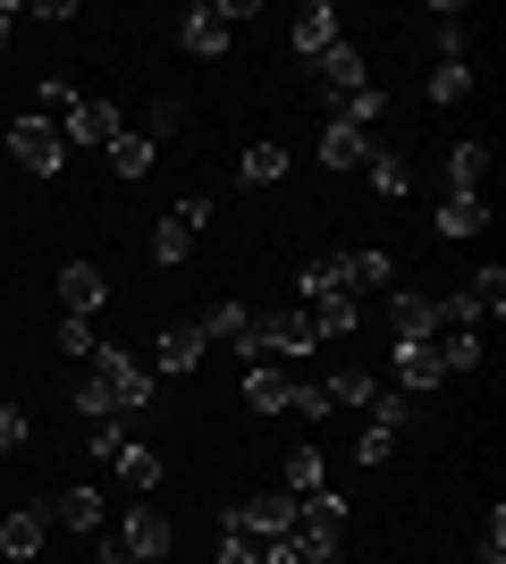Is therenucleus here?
<instances>
[{"mask_svg": "<svg viewBox=\"0 0 506 564\" xmlns=\"http://www.w3.org/2000/svg\"><path fill=\"white\" fill-rule=\"evenodd\" d=\"M363 169H372V194H388V203H406V194H413V161L397 152V143H380Z\"/></svg>", "mask_w": 506, "mask_h": 564, "instance_id": "obj_22", "label": "nucleus"}, {"mask_svg": "<svg viewBox=\"0 0 506 564\" xmlns=\"http://www.w3.org/2000/svg\"><path fill=\"white\" fill-rule=\"evenodd\" d=\"M219 564H262V540H245V531H219Z\"/></svg>", "mask_w": 506, "mask_h": 564, "instance_id": "obj_39", "label": "nucleus"}, {"mask_svg": "<svg viewBox=\"0 0 506 564\" xmlns=\"http://www.w3.org/2000/svg\"><path fill=\"white\" fill-rule=\"evenodd\" d=\"M110 464H119V480H127V489H161V480H169L161 447H144V438H127V447L110 455Z\"/></svg>", "mask_w": 506, "mask_h": 564, "instance_id": "obj_25", "label": "nucleus"}, {"mask_svg": "<svg viewBox=\"0 0 506 564\" xmlns=\"http://www.w3.org/2000/svg\"><path fill=\"white\" fill-rule=\"evenodd\" d=\"M321 489V447H288V497H313Z\"/></svg>", "mask_w": 506, "mask_h": 564, "instance_id": "obj_35", "label": "nucleus"}, {"mask_svg": "<svg viewBox=\"0 0 506 564\" xmlns=\"http://www.w3.org/2000/svg\"><path fill=\"white\" fill-rule=\"evenodd\" d=\"M363 413H372V430H406V422H413V397H406V388H380Z\"/></svg>", "mask_w": 506, "mask_h": 564, "instance_id": "obj_33", "label": "nucleus"}, {"mask_svg": "<svg viewBox=\"0 0 506 564\" xmlns=\"http://www.w3.org/2000/svg\"><path fill=\"white\" fill-rule=\"evenodd\" d=\"M388 362H397V388H406L413 404L448 388V362H439V346H431V337H388Z\"/></svg>", "mask_w": 506, "mask_h": 564, "instance_id": "obj_4", "label": "nucleus"}, {"mask_svg": "<svg viewBox=\"0 0 506 564\" xmlns=\"http://www.w3.org/2000/svg\"><path fill=\"white\" fill-rule=\"evenodd\" d=\"M25 438H34V422H25L18 404H0V455H18V447H25Z\"/></svg>", "mask_w": 506, "mask_h": 564, "instance_id": "obj_38", "label": "nucleus"}, {"mask_svg": "<svg viewBox=\"0 0 506 564\" xmlns=\"http://www.w3.org/2000/svg\"><path fill=\"white\" fill-rule=\"evenodd\" d=\"M372 152H380V135H372V127H346V118H330V127H321V169H363Z\"/></svg>", "mask_w": 506, "mask_h": 564, "instance_id": "obj_13", "label": "nucleus"}, {"mask_svg": "<svg viewBox=\"0 0 506 564\" xmlns=\"http://www.w3.org/2000/svg\"><path fill=\"white\" fill-rule=\"evenodd\" d=\"M18 43V9H0V51Z\"/></svg>", "mask_w": 506, "mask_h": 564, "instance_id": "obj_41", "label": "nucleus"}, {"mask_svg": "<svg viewBox=\"0 0 506 564\" xmlns=\"http://www.w3.org/2000/svg\"><path fill=\"white\" fill-rule=\"evenodd\" d=\"M237 177L245 186H279V177H288V143H245V161H237Z\"/></svg>", "mask_w": 506, "mask_h": 564, "instance_id": "obj_27", "label": "nucleus"}, {"mask_svg": "<svg viewBox=\"0 0 506 564\" xmlns=\"http://www.w3.org/2000/svg\"><path fill=\"white\" fill-rule=\"evenodd\" d=\"M43 540H51V514H43V506L0 514V556H9V564H34V556H43Z\"/></svg>", "mask_w": 506, "mask_h": 564, "instance_id": "obj_11", "label": "nucleus"}, {"mask_svg": "<svg viewBox=\"0 0 506 564\" xmlns=\"http://www.w3.org/2000/svg\"><path fill=\"white\" fill-rule=\"evenodd\" d=\"M295 397V371H279V362H245V404L254 413H288Z\"/></svg>", "mask_w": 506, "mask_h": 564, "instance_id": "obj_18", "label": "nucleus"}, {"mask_svg": "<svg viewBox=\"0 0 506 564\" xmlns=\"http://www.w3.org/2000/svg\"><path fill=\"white\" fill-rule=\"evenodd\" d=\"M101 564H144V556H136L127 540H101Z\"/></svg>", "mask_w": 506, "mask_h": 564, "instance_id": "obj_40", "label": "nucleus"}, {"mask_svg": "<svg viewBox=\"0 0 506 564\" xmlns=\"http://www.w3.org/2000/svg\"><path fill=\"white\" fill-rule=\"evenodd\" d=\"M177 51H186V59H219V51H228V18H219V9H186V18H177Z\"/></svg>", "mask_w": 506, "mask_h": 564, "instance_id": "obj_16", "label": "nucleus"}, {"mask_svg": "<svg viewBox=\"0 0 506 564\" xmlns=\"http://www.w3.org/2000/svg\"><path fill=\"white\" fill-rule=\"evenodd\" d=\"M76 422H85V430H94V422H127V413H119V397H110V388H101L94 371L76 379ZM127 430H136V422H127Z\"/></svg>", "mask_w": 506, "mask_h": 564, "instance_id": "obj_30", "label": "nucleus"}, {"mask_svg": "<svg viewBox=\"0 0 506 564\" xmlns=\"http://www.w3.org/2000/svg\"><path fill=\"white\" fill-rule=\"evenodd\" d=\"M313 85H321L330 101H346V94H363V85H372V68H363V51L346 43V34H337V43L313 59Z\"/></svg>", "mask_w": 506, "mask_h": 564, "instance_id": "obj_8", "label": "nucleus"}, {"mask_svg": "<svg viewBox=\"0 0 506 564\" xmlns=\"http://www.w3.org/2000/svg\"><path fill=\"white\" fill-rule=\"evenodd\" d=\"M194 329H203V346H228V354H237V362H245V329H254V312H245L237 295H219V304L203 312Z\"/></svg>", "mask_w": 506, "mask_h": 564, "instance_id": "obj_15", "label": "nucleus"}, {"mask_svg": "<svg viewBox=\"0 0 506 564\" xmlns=\"http://www.w3.org/2000/svg\"><path fill=\"white\" fill-rule=\"evenodd\" d=\"M448 194H489V143H456L448 152Z\"/></svg>", "mask_w": 506, "mask_h": 564, "instance_id": "obj_26", "label": "nucleus"}, {"mask_svg": "<svg viewBox=\"0 0 506 564\" xmlns=\"http://www.w3.org/2000/svg\"><path fill=\"white\" fill-rule=\"evenodd\" d=\"M288 413H295V422H330L337 404H330V388H321V379H295V397H288Z\"/></svg>", "mask_w": 506, "mask_h": 564, "instance_id": "obj_34", "label": "nucleus"}, {"mask_svg": "<svg viewBox=\"0 0 506 564\" xmlns=\"http://www.w3.org/2000/svg\"><path fill=\"white\" fill-rule=\"evenodd\" d=\"M346 286H355V295H388V286H397V261H388L380 245H363V253H346Z\"/></svg>", "mask_w": 506, "mask_h": 564, "instance_id": "obj_23", "label": "nucleus"}, {"mask_svg": "<svg viewBox=\"0 0 506 564\" xmlns=\"http://www.w3.org/2000/svg\"><path fill=\"white\" fill-rule=\"evenodd\" d=\"M136 135H152V143L186 135V101H177V94H152V110H144V127H136Z\"/></svg>", "mask_w": 506, "mask_h": 564, "instance_id": "obj_32", "label": "nucleus"}, {"mask_svg": "<svg viewBox=\"0 0 506 564\" xmlns=\"http://www.w3.org/2000/svg\"><path fill=\"white\" fill-rule=\"evenodd\" d=\"M321 388H330V404H355V413H363V404H372V397H380V379L363 371V362H337V371L321 379Z\"/></svg>", "mask_w": 506, "mask_h": 564, "instance_id": "obj_29", "label": "nucleus"}, {"mask_svg": "<svg viewBox=\"0 0 506 564\" xmlns=\"http://www.w3.org/2000/svg\"><path fill=\"white\" fill-rule=\"evenodd\" d=\"M431 101L448 110V101H473V59H439L431 68Z\"/></svg>", "mask_w": 506, "mask_h": 564, "instance_id": "obj_31", "label": "nucleus"}, {"mask_svg": "<svg viewBox=\"0 0 506 564\" xmlns=\"http://www.w3.org/2000/svg\"><path fill=\"white\" fill-rule=\"evenodd\" d=\"M60 304H68V321H94V312L110 304V279H101V261H68V270H60Z\"/></svg>", "mask_w": 506, "mask_h": 564, "instance_id": "obj_10", "label": "nucleus"}, {"mask_svg": "<svg viewBox=\"0 0 506 564\" xmlns=\"http://www.w3.org/2000/svg\"><path fill=\"white\" fill-rule=\"evenodd\" d=\"M439 329H448L439 295H422V286H388V337H439Z\"/></svg>", "mask_w": 506, "mask_h": 564, "instance_id": "obj_7", "label": "nucleus"}, {"mask_svg": "<svg viewBox=\"0 0 506 564\" xmlns=\"http://www.w3.org/2000/svg\"><path fill=\"white\" fill-rule=\"evenodd\" d=\"M304 321H313L321 346L330 337H363V295H321V304H304Z\"/></svg>", "mask_w": 506, "mask_h": 564, "instance_id": "obj_17", "label": "nucleus"}, {"mask_svg": "<svg viewBox=\"0 0 506 564\" xmlns=\"http://www.w3.org/2000/svg\"><path fill=\"white\" fill-rule=\"evenodd\" d=\"M203 329L194 321H177V329H161V346H152V379H186V371H203Z\"/></svg>", "mask_w": 506, "mask_h": 564, "instance_id": "obj_9", "label": "nucleus"}, {"mask_svg": "<svg viewBox=\"0 0 506 564\" xmlns=\"http://www.w3.org/2000/svg\"><path fill=\"white\" fill-rule=\"evenodd\" d=\"M456 304H464V321H473V329H482V321H498V312H506V270H498V261H489V270H473Z\"/></svg>", "mask_w": 506, "mask_h": 564, "instance_id": "obj_19", "label": "nucleus"}, {"mask_svg": "<svg viewBox=\"0 0 506 564\" xmlns=\"http://www.w3.org/2000/svg\"><path fill=\"white\" fill-rule=\"evenodd\" d=\"M203 219H212V194H186V203L152 228V261H161V270H177V261L194 253V228H203Z\"/></svg>", "mask_w": 506, "mask_h": 564, "instance_id": "obj_6", "label": "nucleus"}, {"mask_svg": "<svg viewBox=\"0 0 506 564\" xmlns=\"http://www.w3.org/2000/svg\"><path fill=\"white\" fill-rule=\"evenodd\" d=\"M94 379L110 388V397H119V413H127V422H144V413H152V388H161V379H152V362H136V354H127V346H110V337L94 346Z\"/></svg>", "mask_w": 506, "mask_h": 564, "instance_id": "obj_2", "label": "nucleus"}, {"mask_svg": "<svg viewBox=\"0 0 506 564\" xmlns=\"http://www.w3.org/2000/svg\"><path fill=\"white\" fill-rule=\"evenodd\" d=\"M288 43L304 51V59H321V51L337 43V9H330V0H304V9H295V25H288Z\"/></svg>", "mask_w": 506, "mask_h": 564, "instance_id": "obj_20", "label": "nucleus"}, {"mask_svg": "<svg viewBox=\"0 0 506 564\" xmlns=\"http://www.w3.org/2000/svg\"><path fill=\"white\" fill-rule=\"evenodd\" d=\"M321 295H355V286H346V253H313L304 270H295L288 304H321Z\"/></svg>", "mask_w": 506, "mask_h": 564, "instance_id": "obj_14", "label": "nucleus"}, {"mask_svg": "<svg viewBox=\"0 0 506 564\" xmlns=\"http://www.w3.org/2000/svg\"><path fill=\"white\" fill-rule=\"evenodd\" d=\"M152 152L161 143L136 135V127H119V143H110V177H152Z\"/></svg>", "mask_w": 506, "mask_h": 564, "instance_id": "obj_28", "label": "nucleus"}, {"mask_svg": "<svg viewBox=\"0 0 506 564\" xmlns=\"http://www.w3.org/2000/svg\"><path fill=\"white\" fill-rule=\"evenodd\" d=\"M94 346H101V329H94V321H60V354H76V362H94Z\"/></svg>", "mask_w": 506, "mask_h": 564, "instance_id": "obj_37", "label": "nucleus"}, {"mask_svg": "<svg viewBox=\"0 0 506 564\" xmlns=\"http://www.w3.org/2000/svg\"><path fill=\"white\" fill-rule=\"evenodd\" d=\"M489 228V194H448V203H439V236H482Z\"/></svg>", "mask_w": 506, "mask_h": 564, "instance_id": "obj_24", "label": "nucleus"}, {"mask_svg": "<svg viewBox=\"0 0 506 564\" xmlns=\"http://www.w3.org/2000/svg\"><path fill=\"white\" fill-rule=\"evenodd\" d=\"M119 540H127V547H136V556H144V564H161V556H169V547H177V522H169V514H161V506H136V514H127V522H119Z\"/></svg>", "mask_w": 506, "mask_h": 564, "instance_id": "obj_12", "label": "nucleus"}, {"mask_svg": "<svg viewBox=\"0 0 506 564\" xmlns=\"http://www.w3.org/2000/svg\"><path fill=\"white\" fill-rule=\"evenodd\" d=\"M9 161H18L25 177H60V169H68V143H60V127H51V118L18 110V118H9Z\"/></svg>", "mask_w": 506, "mask_h": 564, "instance_id": "obj_3", "label": "nucleus"}, {"mask_svg": "<svg viewBox=\"0 0 506 564\" xmlns=\"http://www.w3.org/2000/svg\"><path fill=\"white\" fill-rule=\"evenodd\" d=\"M43 514L60 522V531H101V489H94V480H85V489H60Z\"/></svg>", "mask_w": 506, "mask_h": 564, "instance_id": "obj_21", "label": "nucleus"}, {"mask_svg": "<svg viewBox=\"0 0 506 564\" xmlns=\"http://www.w3.org/2000/svg\"><path fill=\"white\" fill-rule=\"evenodd\" d=\"M119 127H127V118L110 110L101 94H76V110L60 118V143H68V152H110V143H119Z\"/></svg>", "mask_w": 506, "mask_h": 564, "instance_id": "obj_5", "label": "nucleus"}, {"mask_svg": "<svg viewBox=\"0 0 506 564\" xmlns=\"http://www.w3.org/2000/svg\"><path fill=\"white\" fill-rule=\"evenodd\" d=\"M321 337L304 321V304H270L254 312V329H245V362H313Z\"/></svg>", "mask_w": 506, "mask_h": 564, "instance_id": "obj_1", "label": "nucleus"}, {"mask_svg": "<svg viewBox=\"0 0 506 564\" xmlns=\"http://www.w3.org/2000/svg\"><path fill=\"white\" fill-rule=\"evenodd\" d=\"M388 455H397V430H372V422H363V438H355V464H363V471H380Z\"/></svg>", "mask_w": 506, "mask_h": 564, "instance_id": "obj_36", "label": "nucleus"}]
</instances>
